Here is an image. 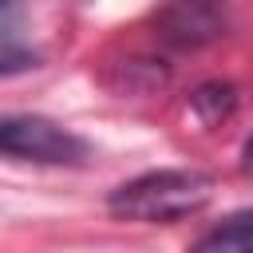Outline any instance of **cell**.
Segmentation results:
<instances>
[{"label":"cell","mask_w":253,"mask_h":253,"mask_svg":"<svg viewBox=\"0 0 253 253\" xmlns=\"http://www.w3.org/2000/svg\"><path fill=\"white\" fill-rule=\"evenodd\" d=\"M213 198V178L202 170H150L107 198V210L126 221H182Z\"/></svg>","instance_id":"cell-1"},{"label":"cell","mask_w":253,"mask_h":253,"mask_svg":"<svg viewBox=\"0 0 253 253\" xmlns=\"http://www.w3.org/2000/svg\"><path fill=\"white\" fill-rule=\"evenodd\" d=\"M0 158L43 162V166H75L87 158V142L67 126L40 115L0 111Z\"/></svg>","instance_id":"cell-2"},{"label":"cell","mask_w":253,"mask_h":253,"mask_svg":"<svg viewBox=\"0 0 253 253\" xmlns=\"http://www.w3.org/2000/svg\"><path fill=\"white\" fill-rule=\"evenodd\" d=\"M32 8L28 4H0V75H16L40 63V47L32 36Z\"/></svg>","instance_id":"cell-3"},{"label":"cell","mask_w":253,"mask_h":253,"mask_svg":"<svg viewBox=\"0 0 253 253\" xmlns=\"http://www.w3.org/2000/svg\"><path fill=\"white\" fill-rule=\"evenodd\" d=\"M190 253H253V210L233 213L210 233H202Z\"/></svg>","instance_id":"cell-4"},{"label":"cell","mask_w":253,"mask_h":253,"mask_svg":"<svg viewBox=\"0 0 253 253\" xmlns=\"http://www.w3.org/2000/svg\"><path fill=\"white\" fill-rule=\"evenodd\" d=\"M190 107H194V115H198L206 126H217V123L229 119V111L237 107V95H233L229 83H206V87H198V91L190 95Z\"/></svg>","instance_id":"cell-5"},{"label":"cell","mask_w":253,"mask_h":253,"mask_svg":"<svg viewBox=\"0 0 253 253\" xmlns=\"http://www.w3.org/2000/svg\"><path fill=\"white\" fill-rule=\"evenodd\" d=\"M166 20H170V40H178V43H198V40H210V36H217V24H213V12H206V8H174V12H166Z\"/></svg>","instance_id":"cell-6"},{"label":"cell","mask_w":253,"mask_h":253,"mask_svg":"<svg viewBox=\"0 0 253 253\" xmlns=\"http://www.w3.org/2000/svg\"><path fill=\"white\" fill-rule=\"evenodd\" d=\"M241 166H245V174L253 178V134H249V142H245V150H241Z\"/></svg>","instance_id":"cell-7"}]
</instances>
